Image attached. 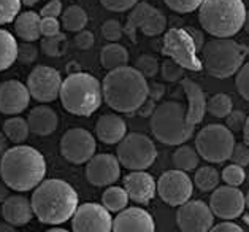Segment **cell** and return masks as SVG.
<instances>
[{"mask_svg": "<svg viewBox=\"0 0 249 232\" xmlns=\"http://www.w3.org/2000/svg\"><path fill=\"white\" fill-rule=\"evenodd\" d=\"M184 70L178 62H175L173 59H167L163 60L162 65H160V75L165 81L168 83H175V81H181L184 77Z\"/></svg>", "mask_w": 249, "mask_h": 232, "instance_id": "obj_39", "label": "cell"}, {"mask_svg": "<svg viewBox=\"0 0 249 232\" xmlns=\"http://www.w3.org/2000/svg\"><path fill=\"white\" fill-rule=\"evenodd\" d=\"M60 26L62 24L59 22L57 18H41V24H40L41 37H53L60 34Z\"/></svg>", "mask_w": 249, "mask_h": 232, "instance_id": "obj_48", "label": "cell"}, {"mask_svg": "<svg viewBox=\"0 0 249 232\" xmlns=\"http://www.w3.org/2000/svg\"><path fill=\"white\" fill-rule=\"evenodd\" d=\"M198 159L200 156L197 150H194L189 145H181L172 156L173 166L178 170H183V172H191V170L197 169Z\"/></svg>", "mask_w": 249, "mask_h": 232, "instance_id": "obj_31", "label": "cell"}, {"mask_svg": "<svg viewBox=\"0 0 249 232\" xmlns=\"http://www.w3.org/2000/svg\"><path fill=\"white\" fill-rule=\"evenodd\" d=\"M67 72H69V75H71V73L81 72V69H80V65H78L76 62H70L69 65H67Z\"/></svg>", "mask_w": 249, "mask_h": 232, "instance_id": "obj_58", "label": "cell"}, {"mask_svg": "<svg viewBox=\"0 0 249 232\" xmlns=\"http://www.w3.org/2000/svg\"><path fill=\"white\" fill-rule=\"evenodd\" d=\"M102 35L105 37V40H108L110 43L121 40V37L124 35V27L118 19H108L102 24Z\"/></svg>", "mask_w": 249, "mask_h": 232, "instance_id": "obj_42", "label": "cell"}, {"mask_svg": "<svg viewBox=\"0 0 249 232\" xmlns=\"http://www.w3.org/2000/svg\"><path fill=\"white\" fill-rule=\"evenodd\" d=\"M233 148V132L224 124H208L196 135V150L198 156L208 162H226L232 157Z\"/></svg>", "mask_w": 249, "mask_h": 232, "instance_id": "obj_8", "label": "cell"}, {"mask_svg": "<svg viewBox=\"0 0 249 232\" xmlns=\"http://www.w3.org/2000/svg\"><path fill=\"white\" fill-rule=\"evenodd\" d=\"M62 78L60 73L48 65H37L27 77V88L32 99L41 103L56 100L60 96L62 88Z\"/></svg>", "mask_w": 249, "mask_h": 232, "instance_id": "obj_13", "label": "cell"}, {"mask_svg": "<svg viewBox=\"0 0 249 232\" xmlns=\"http://www.w3.org/2000/svg\"><path fill=\"white\" fill-rule=\"evenodd\" d=\"M235 86L243 99L249 102V62L243 64V67L238 70V73H236Z\"/></svg>", "mask_w": 249, "mask_h": 232, "instance_id": "obj_43", "label": "cell"}, {"mask_svg": "<svg viewBox=\"0 0 249 232\" xmlns=\"http://www.w3.org/2000/svg\"><path fill=\"white\" fill-rule=\"evenodd\" d=\"M187 30H189V34L192 35V39H194V41H196V45H197L198 51H200V50H202V48H203V39H205V37H203V34L200 32V30L191 29V27L187 29Z\"/></svg>", "mask_w": 249, "mask_h": 232, "instance_id": "obj_54", "label": "cell"}, {"mask_svg": "<svg viewBox=\"0 0 249 232\" xmlns=\"http://www.w3.org/2000/svg\"><path fill=\"white\" fill-rule=\"evenodd\" d=\"M30 93L27 84L18 80H7L0 84V112L3 115H19L29 107Z\"/></svg>", "mask_w": 249, "mask_h": 232, "instance_id": "obj_18", "label": "cell"}, {"mask_svg": "<svg viewBox=\"0 0 249 232\" xmlns=\"http://www.w3.org/2000/svg\"><path fill=\"white\" fill-rule=\"evenodd\" d=\"M165 5L173 10L175 13H179V15H186V13H192L200 8L203 0H163Z\"/></svg>", "mask_w": 249, "mask_h": 232, "instance_id": "obj_41", "label": "cell"}, {"mask_svg": "<svg viewBox=\"0 0 249 232\" xmlns=\"http://www.w3.org/2000/svg\"><path fill=\"white\" fill-rule=\"evenodd\" d=\"M156 108H157L156 100H153V99H146V102H144L143 105L137 110V115H138V116H142V118H151Z\"/></svg>", "mask_w": 249, "mask_h": 232, "instance_id": "obj_52", "label": "cell"}, {"mask_svg": "<svg viewBox=\"0 0 249 232\" xmlns=\"http://www.w3.org/2000/svg\"><path fill=\"white\" fill-rule=\"evenodd\" d=\"M245 202H246V209L249 210V189H248V193H246V196H245Z\"/></svg>", "mask_w": 249, "mask_h": 232, "instance_id": "obj_63", "label": "cell"}, {"mask_svg": "<svg viewBox=\"0 0 249 232\" xmlns=\"http://www.w3.org/2000/svg\"><path fill=\"white\" fill-rule=\"evenodd\" d=\"M129 204V194L124 188L110 186L102 194V205L110 212H123Z\"/></svg>", "mask_w": 249, "mask_h": 232, "instance_id": "obj_32", "label": "cell"}, {"mask_svg": "<svg viewBox=\"0 0 249 232\" xmlns=\"http://www.w3.org/2000/svg\"><path fill=\"white\" fill-rule=\"evenodd\" d=\"M22 5H26V7H34V5H37L40 0H21Z\"/></svg>", "mask_w": 249, "mask_h": 232, "instance_id": "obj_60", "label": "cell"}, {"mask_svg": "<svg viewBox=\"0 0 249 232\" xmlns=\"http://www.w3.org/2000/svg\"><path fill=\"white\" fill-rule=\"evenodd\" d=\"M135 69L146 78H154L160 72V62L153 54H142L135 60Z\"/></svg>", "mask_w": 249, "mask_h": 232, "instance_id": "obj_37", "label": "cell"}, {"mask_svg": "<svg viewBox=\"0 0 249 232\" xmlns=\"http://www.w3.org/2000/svg\"><path fill=\"white\" fill-rule=\"evenodd\" d=\"M232 162L238 164L241 167L249 166V145H246L245 142L243 143H235V148L232 153Z\"/></svg>", "mask_w": 249, "mask_h": 232, "instance_id": "obj_47", "label": "cell"}, {"mask_svg": "<svg viewBox=\"0 0 249 232\" xmlns=\"http://www.w3.org/2000/svg\"><path fill=\"white\" fill-rule=\"evenodd\" d=\"M163 94H165V86H163L162 83H157V81L149 83V99L159 102L163 97Z\"/></svg>", "mask_w": 249, "mask_h": 232, "instance_id": "obj_53", "label": "cell"}, {"mask_svg": "<svg viewBox=\"0 0 249 232\" xmlns=\"http://www.w3.org/2000/svg\"><path fill=\"white\" fill-rule=\"evenodd\" d=\"M181 86L184 89V94L187 96V100H189V108H187V115H186V121L187 124L196 127L198 123L203 121V116L206 112V97L202 86L191 80V78H183L181 80Z\"/></svg>", "mask_w": 249, "mask_h": 232, "instance_id": "obj_21", "label": "cell"}, {"mask_svg": "<svg viewBox=\"0 0 249 232\" xmlns=\"http://www.w3.org/2000/svg\"><path fill=\"white\" fill-rule=\"evenodd\" d=\"M94 34L90 32V30H81V32H76V37H75V45L80 48V50L86 51V50H90V48L94 46Z\"/></svg>", "mask_w": 249, "mask_h": 232, "instance_id": "obj_50", "label": "cell"}, {"mask_svg": "<svg viewBox=\"0 0 249 232\" xmlns=\"http://www.w3.org/2000/svg\"><path fill=\"white\" fill-rule=\"evenodd\" d=\"M208 232H245V231H243L241 226L235 224L232 221H224V223H219V224L213 226V228Z\"/></svg>", "mask_w": 249, "mask_h": 232, "instance_id": "obj_51", "label": "cell"}, {"mask_svg": "<svg viewBox=\"0 0 249 232\" xmlns=\"http://www.w3.org/2000/svg\"><path fill=\"white\" fill-rule=\"evenodd\" d=\"M41 16L35 11H24L15 19V32L22 41H35L41 37Z\"/></svg>", "mask_w": 249, "mask_h": 232, "instance_id": "obj_25", "label": "cell"}, {"mask_svg": "<svg viewBox=\"0 0 249 232\" xmlns=\"http://www.w3.org/2000/svg\"><path fill=\"white\" fill-rule=\"evenodd\" d=\"M59 97L69 113L88 118L100 108L103 102L102 83L86 72L71 73L62 81Z\"/></svg>", "mask_w": 249, "mask_h": 232, "instance_id": "obj_5", "label": "cell"}, {"mask_svg": "<svg viewBox=\"0 0 249 232\" xmlns=\"http://www.w3.org/2000/svg\"><path fill=\"white\" fill-rule=\"evenodd\" d=\"M129 62V51L125 50L123 45H119L118 41L114 43H108L107 46L102 48L100 51V64L103 69L108 72L124 67Z\"/></svg>", "mask_w": 249, "mask_h": 232, "instance_id": "obj_27", "label": "cell"}, {"mask_svg": "<svg viewBox=\"0 0 249 232\" xmlns=\"http://www.w3.org/2000/svg\"><path fill=\"white\" fill-rule=\"evenodd\" d=\"M95 135L105 145H118L127 135V124L119 115H102L95 123Z\"/></svg>", "mask_w": 249, "mask_h": 232, "instance_id": "obj_22", "label": "cell"}, {"mask_svg": "<svg viewBox=\"0 0 249 232\" xmlns=\"http://www.w3.org/2000/svg\"><path fill=\"white\" fill-rule=\"evenodd\" d=\"M194 183L183 170H167L157 180V194L170 207H179L191 200Z\"/></svg>", "mask_w": 249, "mask_h": 232, "instance_id": "obj_12", "label": "cell"}, {"mask_svg": "<svg viewBox=\"0 0 249 232\" xmlns=\"http://www.w3.org/2000/svg\"><path fill=\"white\" fill-rule=\"evenodd\" d=\"M233 110V100L229 94H214L206 102V112H210L216 118H226Z\"/></svg>", "mask_w": 249, "mask_h": 232, "instance_id": "obj_34", "label": "cell"}, {"mask_svg": "<svg viewBox=\"0 0 249 232\" xmlns=\"http://www.w3.org/2000/svg\"><path fill=\"white\" fill-rule=\"evenodd\" d=\"M121 162L110 153L95 155L86 166V178L94 186H110L119 180Z\"/></svg>", "mask_w": 249, "mask_h": 232, "instance_id": "obj_17", "label": "cell"}, {"mask_svg": "<svg viewBox=\"0 0 249 232\" xmlns=\"http://www.w3.org/2000/svg\"><path fill=\"white\" fill-rule=\"evenodd\" d=\"M38 48L34 45V41H22L18 50V60L21 64H32L37 60Z\"/></svg>", "mask_w": 249, "mask_h": 232, "instance_id": "obj_44", "label": "cell"}, {"mask_svg": "<svg viewBox=\"0 0 249 232\" xmlns=\"http://www.w3.org/2000/svg\"><path fill=\"white\" fill-rule=\"evenodd\" d=\"M73 232H111L113 219L110 210L95 202L80 205L71 218Z\"/></svg>", "mask_w": 249, "mask_h": 232, "instance_id": "obj_14", "label": "cell"}, {"mask_svg": "<svg viewBox=\"0 0 249 232\" xmlns=\"http://www.w3.org/2000/svg\"><path fill=\"white\" fill-rule=\"evenodd\" d=\"M165 29H167V18L160 10H157V8H154L153 13L146 18V21H144L143 26L140 27V30H142L146 37H157Z\"/></svg>", "mask_w": 249, "mask_h": 232, "instance_id": "obj_35", "label": "cell"}, {"mask_svg": "<svg viewBox=\"0 0 249 232\" xmlns=\"http://www.w3.org/2000/svg\"><path fill=\"white\" fill-rule=\"evenodd\" d=\"M10 140L7 138V135H5L3 132H0V157H2L3 155H5V151L8 150V143Z\"/></svg>", "mask_w": 249, "mask_h": 232, "instance_id": "obj_56", "label": "cell"}, {"mask_svg": "<svg viewBox=\"0 0 249 232\" xmlns=\"http://www.w3.org/2000/svg\"><path fill=\"white\" fill-rule=\"evenodd\" d=\"M95 138L83 127L67 131L60 138V155L71 164H86L95 156Z\"/></svg>", "mask_w": 249, "mask_h": 232, "instance_id": "obj_11", "label": "cell"}, {"mask_svg": "<svg viewBox=\"0 0 249 232\" xmlns=\"http://www.w3.org/2000/svg\"><path fill=\"white\" fill-rule=\"evenodd\" d=\"M45 156L32 146L16 145L0 157V178L13 191H32L45 180Z\"/></svg>", "mask_w": 249, "mask_h": 232, "instance_id": "obj_2", "label": "cell"}, {"mask_svg": "<svg viewBox=\"0 0 249 232\" xmlns=\"http://www.w3.org/2000/svg\"><path fill=\"white\" fill-rule=\"evenodd\" d=\"M116 156L129 170H144L151 167L157 157L154 142L142 132H132L118 143Z\"/></svg>", "mask_w": 249, "mask_h": 232, "instance_id": "obj_10", "label": "cell"}, {"mask_svg": "<svg viewBox=\"0 0 249 232\" xmlns=\"http://www.w3.org/2000/svg\"><path fill=\"white\" fill-rule=\"evenodd\" d=\"M99 2L108 11H114V13H124V11H127V10H132L140 2V0H99Z\"/></svg>", "mask_w": 249, "mask_h": 232, "instance_id": "obj_45", "label": "cell"}, {"mask_svg": "<svg viewBox=\"0 0 249 232\" xmlns=\"http://www.w3.org/2000/svg\"><path fill=\"white\" fill-rule=\"evenodd\" d=\"M124 189L133 202L148 204L157 194V183L154 181V176L144 170H133L124 176Z\"/></svg>", "mask_w": 249, "mask_h": 232, "instance_id": "obj_19", "label": "cell"}, {"mask_svg": "<svg viewBox=\"0 0 249 232\" xmlns=\"http://www.w3.org/2000/svg\"><path fill=\"white\" fill-rule=\"evenodd\" d=\"M103 100L118 113H137L149 97L148 78L135 67L110 70L102 81Z\"/></svg>", "mask_w": 249, "mask_h": 232, "instance_id": "obj_1", "label": "cell"}, {"mask_svg": "<svg viewBox=\"0 0 249 232\" xmlns=\"http://www.w3.org/2000/svg\"><path fill=\"white\" fill-rule=\"evenodd\" d=\"M10 186L3 180H0V204H3L5 200L10 197Z\"/></svg>", "mask_w": 249, "mask_h": 232, "instance_id": "obj_55", "label": "cell"}, {"mask_svg": "<svg viewBox=\"0 0 249 232\" xmlns=\"http://www.w3.org/2000/svg\"><path fill=\"white\" fill-rule=\"evenodd\" d=\"M67 37L65 34H57L53 37H43L41 39V51H43L48 58H60L64 54V46H65Z\"/></svg>", "mask_w": 249, "mask_h": 232, "instance_id": "obj_36", "label": "cell"}, {"mask_svg": "<svg viewBox=\"0 0 249 232\" xmlns=\"http://www.w3.org/2000/svg\"><path fill=\"white\" fill-rule=\"evenodd\" d=\"M198 48L194 41L189 30L183 27H172L162 39L160 53L163 56L173 59L183 69L191 72H200L203 69V62L197 56Z\"/></svg>", "mask_w": 249, "mask_h": 232, "instance_id": "obj_9", "label": "cell"}, {"mask_svg": "<svg viewBox=\"0 0 249 232\" xmlns=\"http://www.w3.org/2000/svg\"><path fill=\"white\" fill-rule=\"evenodd\" d=\"M32 209L40 223L62 224L73 218L78 205L75 188L64 180L48 178L34 189Z\"/></svg>", "mask_w": 249, "mask_h": 232, "instance_id": "obj_3", "label": "cell"}, {"mask_svg": "<svg viewBox=\"0 0 249 232\" xmlns=\"http://www.w3.org/2000/svg\"><path fill=\"white\" fill-rule=\"evenodd\" d=\"M64 8H62V2L60 0H50L43 8L40 11L41 18H59L62 16Z\"/></svg>", "mask_w": 249, "mask_h": 232, "instance_id": "obj_49", "label": "cell"}, {"mask_svg": "<svg viewBox=\"0 0 249 232\" xmlns=\"http://www.w3.org/2000/svg\"><path fill=\"white\" fill-rule=\"evenodd\" d=\"M60 24L69 32H81L88 26V13L80 5H70L60 16Z\"/></svg>", "mask_w": 249, "mask_h": 232, "instance_id": "obj_29", "label": "cell"}, {"mask_svg": "<svg viewBox=\"0 0 249 232\" xmlns=\"http://www.w3.org/2000/svg\"><path fill=\"white\" fill-rule=\"evenodd\" d=\"M243 29L246 30V34H249V10L246 11V19H245V26H243Z\"/></svg>", "mask_w": 249, "mask_h": 232, "instance_id": "obj_61", "label": "cell"}, {"mask_svg": "<svg viewBox=\"0 0 249 232\" xmlns=\"http://www.w3.org/2000/svg\"><path fill=\"white\" fill-rule=\"evenodd\" d=\"M187 110L181 102L167 100L157 105L151 116L153 135L163 145H183L194 135V129L186 121Z\"/></svg>", "mask_w": 249, "mask_h": 232, "instance_id": "obj_6", "label": "cell"}, {"mask_svg": "<svg viewBox=\"0 0 249 232\" xmlns=\"http://www.w3.org/2000/svg\"><path fill=\"white\" fill-rule=\"evenodd\" d=\"M246 174H245V167L238 166V164H230V166H226L222 170V180L226 181V185L229 186H236L245 183Z\"/></svg>", "mask_w": 249, "mask_h": 232, "instance_id": "obj_40", "label": "cell"}, {"mask_svg": "<svg viewBox=\"0 0 249 232\" xmlns=\"http://www.w3.org/2000/svg\"><path fill=\"white\" fill-rule=\"evenodd\" d=\"M2 216L5 221L13 226H26L35 216L32 202L22 194L10 196L2 204Z\"/></svg>", "mask_w": 249, "mask_h": 232, "instance_id": "obj_23", "label": "cell"}, {"mask_svg": "<svg viewBox=\"0 0 249 232\" xmlns=\"http://www.w3.org/2000/svg\"><path fill=\"white\" fill-rule=\"evenodd\" d=\"M45 232H70V231H67V229H62V228H53V229H48Z\"/></svg>", "mask_w": 249, "mask_h": 232, "instance_id": "obj_62", "label": "cell"}, {"mask_svg": "<svg viewBox=\"0 0 249 232\" xmlns=\"http://www.w3.org/2000/svg\"><path fill=\"white\" fill-rule=\"evenodd\" d=\"M113 232H156V224L146 210L130 207L113 219Z\"/></svg>", "mask_w": 249, "mask_h": 232, "instance_id": "obj_20", "label": "cell"}, {"mask_svg": "<svg viewBox=\"0 0 249 232\" xmlns=\"http://www.w3.org/2000/svg\"><path fill=\"white\" fill-rule=\"evenodd\" d=\"M18 45L13 34H10L8 30L0 29V72L10 69L16 60H18Z\"/></svg>", "mask_w": 249, "mask_h": 232, "instance_id": "obj_28", "label": "cell"}, {"mask_svg": "<svg viewBox=\"0 0 249 232\" xmlns=\"http://www.w3.org/2000/svg\"><path fill=\"white\" fill-rule=\"evenodd\" d=\"M3 134L11 143L22 145L30 134L27 119L21 118V116H11V118H8L3 123Z\"/></svg>", "mask_w": 249, "mask_h": 232, "instance_id": "obj_30", "label": "cell"}, {"mask_svg": "<svg viewBox=\"0 0 249 232\" xmlns=\"http://www.w3.org/2000/svg\"><path fill=\"white\" fill-rule=\"evenodd\" d=\"M16 226H13V224H10V223H0V232H16Z\"/></svg>", "mask_w": 249, "mask_h": 232, "instance_id": "obj_57", "label": "cell"}, {"mask_svg": "<svg viewBox=\"0 0 249 232\" xmlns=\"http://www.w3.org/2000/svg\"><path fill=\"white\" fill-rule=\"evenodd\" d=\"M246 7L243 0H203L198 8V21L216 39H230L245 26Z\"/></svg>", "mask_w": 249, "mask_h": 232, "instance_id": "obj_4", "label": "cell"}, {"mask_svg": "<svg viewBox=\"0 0 249 232\" xmlns=\"http://www.w3.org/2000/svg\"><path fill=\"white\" fill-rule=\"evenodd\" d=\"M245 207V194L236 186L226 185L216 188L210 197V209L214 213V216L224 219V221L241 216Z\"/></svg>", "mask_w": 249, "mask_h": 232, "instance_id": "obj_16", "label": "cell"}, {"mask_svg": "<svg viewBox=\"0 0 249 232\" xmlns=\"http://www.w3.org/2000/svg\"><path fill=\"white\" fill-rule=\"evenodd\" d=\"M243 138H245V143L249 145V116H248V119H246L245 127H243Z\"/></svg>", "mask_w": 249, "mask_h": 232, "instance_id": "obj_59", "label": "cell"}, {"mask_svg": "<svg viewBox=\"0 0 249 232\" xmlns=\"http://www.w3.org/2000/svg\"><path fill=\"white\" fill-rule=\"evenodd\" d=\"M219 180H221L219 172L211 166L200 167L196 172V176H194V183H196V186L203 193L214 191V189L217 188V185H219Z\"/></svg>", "mask_w": 249, "mask_h": 232, "instance_id": "obj_33", "label": "cell"}, {"mask_svg": "<svg viewBox=\"0 0 249 232\" xmlns=\"http://www.w3.org/2000/svg\"><path fill=\"white\" fill-rule=\"evenodd\" d=\"M21 0H0V26L15 22L21 13Z\"/></svg>", "mask_w": 249, "mask_h": 232, "instance_id": "obj_38", "label": "cell"}, {"mask_svg": "<svg viewBox=\"0 0 249 232\" xmlns=\"http://www.w3.org/2000/svg\"><path fill=\"white\" fill-rule=\"evenodd\" d=\"M213 219L214 213L202 200H187L176 212V224L181 232H208Z\"/></svg>", "mask_w": 249, "mask_h": 232, "instance_id": "obj_15", "label": "cell"}, {"mask_svg": "<svg viewBox=\"0 0 249 232\" xmlns=\"http://www.w3.org/2000/svg\"><path fill=\"white\" fill-rule=\"evenodd\" d=\"M156 7H153L148 2H138L135 7L132 8V11L127 16V21L124 24V34L129 39L137 43V30L143 26V22L146 21V18L153 13Z\"/></svg>", "mask_w": 249, "mask_h": 232, "instance_id": "obj_26", "label": "cell"}, {"mask_svg": "<svg viewBox=\"0 0 249 232\" xmlns=\"http://www.w3.org/2000/svg\"><path fill=\"white\" fill-rule=\"evenodd\" d=\"M248 116L241 112V110H232L230 115L226 116V126L229 127L232 132H238L243 131V127L246 124Z\"/></svg>", "mask_w": 249, "mask_h": 232, "instance_id": "obj_46", "label": "cell"}, {"mask_svg": "<svg viewBox=\"0 0 249 232\" xmlns=\"http://www.w3.org/2000/svg\"><path fill=\"white\" fill-rule=\"evenodd\" d=\"M27 123L32 134L40 137H46V135H51V134L57 129L59 116L51 107L41 103V105L32 108V112L27 116Z\"/></svg>", "mask_w": 249, "mask_h": 232, "instance_id": "obj_24", "label": "cell"}, {"mask_svg": "<svg viewBox=\"0 0 249 232\" xmlns=\"http://www.w3.org/2000/svg\"><path fill=\"white\" fill-rule=\"evenodd\" d=\"M248 53L249 48L236 40L213 39L203 46L202 62L210 75L224 80L238 73Z\"/></svg>", "mask_w": 249, "mask_h": 232, "instance_id": "obj_7", "label": "cell"}]
</instances>
